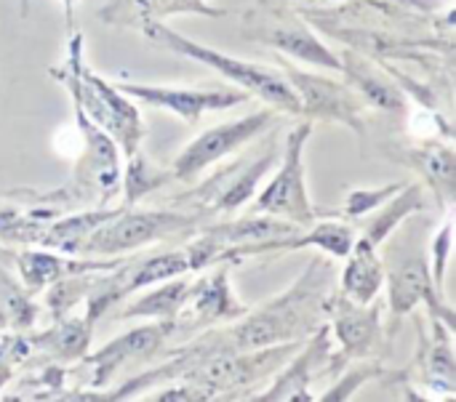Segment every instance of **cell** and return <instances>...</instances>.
I'll list each match as a JSON object with an SVG mask.
<instances>
[{"instance_id": "16", "label": "cell", "mask_w": 456, "mask_h": 402, "mask_svg": "<svg viewBox=\"0 0 456 402\" xmlns=\"http://www.w3.org/2000/svg\"><path fill=\"white\" fill-rule=\"evenodd\" d=\"M342 72L347 75V80L363 96L366 104H374L377 109H385V112H398V115L406 112V96L401 93V88L395 83H390L385 75H379L363 59H355V56L345 53Z\"/></svg>"}, {"instance_id": "17", "label": "cell", "mask_w": 456, "mask_h": 402, "mask_svg": "<svg viewBox=\"0 0 456 402\" xmlns=\"http://www.w3.org/2000/svg\"><path fill=\"white\" fill-rule=\"evenodd\" d=\"M267 43H273V48H281L307 64L315 67H329V69H342V59H337L329 45H323L302 21H283L278 24L270 35Z\"/></svg>"}, {"instance_id": "1", "label": "cell", "mask_w": 456, "mask_h": 402, "mask_svg": "<svg viewBox=\"0 0 456 402\" xmlns=\"http://www.w3.org/2000/svg\"><path fill=\"white\" fill-rule=\"evenodd\" d=\"M329 280L331 267L323 259H313L302 277L278 299H270L265 307H259L251 318H246L227 334H208V339L219 347H206L200 342L190 347L192 358L203 360L222 352H251L278 344H297L302 336L321 328V318L326 315V304L331 299Z\"/></svg>"}, {"instance_id": "22", "label": "cell", "mask_w": 456, "mask_h": 402, "mask_svg": "<svg viewBox=\"0 0 456 402\" xmlns=\"http://www.w3.org/2000/svg\"><path fill=\"white\" fill-rule=\"evenodd\" d=\"M35 323V307L27 293L11 280V275L0 267V326L29 328Z\"/></svg>"}, {"instance_id": "6", "label": "cell", "mask_w": 456, "mask_h": 402, "mask_svg": "<svg viewBox=\"0 0 456 402\" xmlns=\"http://www.w3.org/2000/svg\"><path fill=\"white\" fill-rule=\"evenodd\" d=\"M273 120H275L273 109H259V112H251V115H246L240 120H230V123L208 128L206 133L195 136L179 152V157L174 160V168L168 171L171 179H176V181L198 179L206 168H211L214 163L232 155L238 147H243V144L254 141L256 136H262L270 128Z\"/></svg>"}, {"instance_id": "23", "label": "cell", "mask_w": 456, "mask_h": 402, "mask_svg": "<svg viewBox=\"0 0 456 402\" xmlns=\"http://www.w3.org/2000/svg\"><path fill=\"white\" fill-rule=\"evenodd\" d=\"M168 179H171V173H163V171L150 168L139 155L131 157L128 160V171H126V203L123 205H134L136 200H142L152 189L163 187Z\"/></svg>"}, {"instance_id": "5", "label": "cell", "mask_w": 456, "mask_h": 402, "mask_svg": "<svg viewBox=\"0 0 456 402\" xmlns=\"http://www.w3.org/2000/svg\"><path fill=\"white\" fill-rule=\"evenodd\" d=\"M313 136V120L294 125L283 144V163L275 179L259 192L254 211L270 213L299 227H307L318 219V211L310 203L307 181H305V144Z\"/></svg>"}, {"instance_id": "12", "label": "cell", "mask_w": 456, "mask_h": 402, "mask_svg": "<svg viewBox=\"0 0 456 402\" xmlns=\"http://www.w3.org/2000/svg\"><path fill=\"white\" fill-rule=\"evenodd\" d=\"M278 155H281V152H278L275 147H270L267 155H259V157L251 160L248 165L238 163V165L227 168L224 176L216 173L214 179H208V181L203 184V189L195 192L198 200H203L211 211H224V213H230V211L246 205L248 197L256 192L262 176H265V173L270 171V165L278 160Z\"/></svg>"}, {"instance_id": "20", "label": "cell", "mask_w": 456, "mask_h": 402, "mask_svg": "<svg viewBox=\"0 0 456 402\" xmlns=\"http://www.w3.org/2000/svg\"><path fill=\"white\" fill-rule=\"evenodd\" d=\"M422 208H425L422 187H419V184H406V187H403V195H401L393 205H387L382 213H377V216L363 227V240L371 243L374 248H379V245L403 224L406 216H411V213H417V211H422Z\"/></svg>"}, {"instance_id": "4", "label": "cell", "mask_w": 456, "mask_h": 402, "mask_svg": "<svg viewBox=\"0 0 456 402\" xmlns=\"http://www.w3.org/2000/svg\"><path fill=\"white\" fill-rule=\"evenodd\" d=\"M195 227H198V213L131 211V205H123L88 235L80 253H86V256H123V253L139 251L155 240H166V237H174L179 232H192Z\"/></svg>"}, {"instance_id": "27", "label": "cell", "mask_w": 456, "mask_h": 402, "mask_svg": "<svg viewBox=\"0 0 456 402\" xmlns=\"http://www.w3.org/2000/svg\"><path fill=\"white\" fill-rule=\"evenodd\" d=\"M64 21L67 27H72V0H64Z\"/></svg>"}, {"instance_id": "3", "label": "cell", "mask_w": 456, "mask_h": 402, "mask_svg": "<svg viewBox=\"0 0 456 402\" xmlns=\"http://www.w3.org/2000/svg\"><path fill=\"white\" fill-rule=\"evenodd\" d=\"M144 35L166 48V51H174V53H182L192 61H200L203 67H211L216 69L219 75H224L232 85H238L240 91H246L248 96H259L265 99L267 104H273L278 112H289V115H302V104L291 88V83L286 80V75L265 67V64H254V61H243V59H235L230 53H222V51H214L211 45H203V43H195L179 32H174L171 27L160 24V21H147L144 24Z\"/></svg>"}, {"instance_id": "7", "label": "cell", "mask_w": 456, "mask_h": 402, "mask_svg": "<svg viewBox=\"0 0 456 402\" xmlns=\"http://www.w3.org/2000/svg\"><path fill=\"white\" fill-rule=\"evenodd\" d=\"M387 259H393L390 261V272H387L393 315L401 320L403 315H409L417 307V302L428 299L430 307H433V315L438 320H444L446 328H454L452 310L446 304L441 307V302H446V299L433 288V277H430L422 245L417 240H411V237L401 240V243H395V248H393V253Z\"/></svg>"}, {"instance_id": "11", "label": "cell", "mask_w": 456, "mask_h": 402, "mask_svg": "<svg viewBox=\"0 0 456 402\" xmlns=\"http://www.w3.org/2000/svg\"><path fill=\"white\" fill-rule=\"evenodd\" d=\"M246 315V304H240L232 296L230 288V277H227V267H219L214 275L198 280L190 285L187 302L184 307L176 312V318L171 323H184V326H214V323H227V320H238Z\"/></svg>"}, {"instance_id": "28", "label": "cell", "mask_w": 456, "mask_h": 402, "mask_svg": "<svg viewBox=\"0 0 456 402\" xmlns=\"http://www.w3.org/2000/svg\"><path fill=\"white\" fill-rule=\"evenodd\" d=\"M19 11H21V16H27L29 13V0H19Z\"/></svg>"}, {"instance_id": "14", "label": "cell", "mask_w": 456, "mask_h": 402, "mask_svg": "<svg viewBox=\"0 0 456 402\" xmlns=\"http://www.w3.org/2000/svg\"><path fill=\"white\" fill-rule=\"evenodd\" d=\"M321 366H329V328H318L307 350L286 368V374L273 384V390L259 395L256 400H310L307 387Z\"/></svg>"}, {"instance_id": "24", "label": "cell", "mask_w": 456, "mask_h": 402, "mask_svg": "<svg viewBox=\"0 0 456 402\" xmlns=\"http://www.w3.org/2000/svg\"><path fill=\"white\" fill-rule=\"evenodd\" d=\"M406 184H387V187H382V189H355V192H350V197H347V205H345V213L347 216H353V219H358V216H366L369 211H374L379 203H385V200H390L395 192H401Z\"/></svg>"}, {"instance_id": "8", "label": "cell", "mask_w": 456, "mask_h": 402, "mask_svg": "<svg viewBox=\"0 0 456 402\" xmlns=\"http://www.w3.org/2000/svg\"><path fill=\"white\" fill-rule=\"evenodd\" d=\"M281 67H283V75L291 83L299 104H302V115H310L313 120L345 123L355 133L366 131V123H363L366 101L355 91H350V85H342V83L329 80V77L315 75V72H305L286 59H281Z\"/></svg>"}, {"instance_id": "10", "label": "cell", "mask_w": 456, "mask_h": 402, "mask_svg": "<svg viewBox=\"0 0 456 402\" xmlns=\"http://www.w3.org/2000/svg\"><path fill=\"white\" fill-rule=\"evenodd\" d=\"M171 336V320H163L158 326H144L136 328L131 334H123L118 339H112L110 344H104L99 352H94L86 360V371H88V387H107L110 379L115 376V371H120L128 363L136 360H147L150 355H155L160 350V344H166Z\"/></svg>"}, {"instance_id": "18", "label": "cell", "mask_w": 456, "mask_h": 402, "mask_svg": "<svg viewBox=\"0 0 456 402\" xmlns=\"http://www.w3.org/2000/svg\"><path fill=\"white\" fill-rule=\"evenodd\" d=\"M433 342L425 339L422 334V374H425V384L430 390H444L446 395H454L456 379H454V352H452V339L449 331L441 326V320L433 315Z\"/></svg>"}, {"instance_id": "21", "label": "cell", "mask_w": 456, "mask_h": 402, "mask_svg": "<svg viewBox=\"0 0 456 402\" xmlns=\"http://www.w3.org/2000/svg\"><path fill=\"white\" fill-rule=\"evenodd\" d=\"M187 280H168L160 288L144 293L139 302H134L131 307H126L120 312V318H155V320H174L176 312L184 307L187 293H190Z\"/></svg>"}, {"instance_id": "13", "label": "cell", "mask_w": 456, "mask_h": 402, "mask_svg": "<svg viewBox=\"0 0 456 402\" xmlns=\"http://www.w3.org/2000/svg\"><path fill=\"white\" fill-rule=\"evenodd\" d=\"M326 315L334 320V334L345 350V358L369 355L379 339V307L350 302L347 296H331Z\"/></svg>"}, {"instance_id": "26", "label": "cell", "mask_w": 456, "mask_h": 402, "mask_svg": "<svg viewBox=\"0 0 456 402\" xmlns=\"http://www.w3.org/2000/svg\"><path fill=\"white\" fill-rule=\"evenodd\" d=\"M452 232H454V224H452V219H446L441 232L433 237V283L441 296H444V283H446L444 277H446L449 253H452Z\"/></svg>"}, {"instance_id": "19", "label": "cell", "mask_w": 456, "mask_h": 402, "mask_svg": "<svg viewBox=\"0 0 456 402\" xmlns=\"http://www.w3.org/2000/svg\"><path fill=\"white\" fill-rule=\"evenodd\" d=\"M91 326H94V320H88V315L80 320L56 318V326L48 328L45 334H40L37 339H29V344H35V347H40V350L61 358V360H77L88 350Z\"/></svg>"}, {"instance_id": "15", "label": "cell", "mask_w": 456, "mask_h": 402, "mask_svg": "<svg viewBox=\"0 0 456 402\" xmlns=\"http://www.w3.org/2000/svg\"><path fill=\"white\" fill-rule=\"evenodd\" d=\"M347 256H350V264L342 275V296L358 304H371L385 280V269H382V261L377 259V248L366 243L363 237H355Z\"/></svg>"}, {"instance_id": "9", "label": "cell", "mask_w": 456, "mask_h": 402, "mask_svg": "<svg viewBox=\"0 0 456 402\" xmlns=\"http://www.w3.org/2000/svg\"><path fill=\"white\" fill-rule=\"evenodd\" d=\"M128 99H136L142 104L158 107L163 112H171L187 123L200 120V115L214 109H230L235 104L248 101V93L240 88L227 85H147V83H118L115 85Z\"/></svg>"}, {"instance_id": "2", "label": "cell", "mask_w": 456, "mask_h": 402, "mask_svg": "<svg viewBox=\"0 0 456 402\" xmlns=\"http://www.w3.org/2000/svg\"><path fill=\"white\" fill-rule=\"evenodd\" d=\"M53 77H59L72 99L75 107L86 112V117L99 125L131 160L139 155L142 141V115L136 104L120 93L112 83L94 75L88 67H83V37L75 35L69 40V59L61 69H53Z\"/></svg>"}, {"instance_id": "25", "label": "cell", "mask_w": 456, "mask_h": 402, "mask_svg": "<svg viewBox=\"0 0 456 402\" xmlns=\"http://www.w3.org/2000/svg\"><path fill=\"white\" fill-rule=\"evenodd\" d=\"M29 355V339H19L11 334H0V390L11 379L13 368L24 363Z\"/></svg>"}]
</instances>
